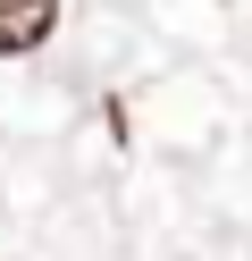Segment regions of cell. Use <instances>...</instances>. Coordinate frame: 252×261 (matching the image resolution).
<instances>
[{"label": "cell", "mask_w": 252, "mask_h": 261, "mask_svg": "<svg viewBox=\"0 0 252 261\" xmlns=\"http://www.w3.org/2000/svg\"><path fill=\"white\" fill-rule=\"evenodd\" d=\"M50 17H59V0H0V59L34 51L50 34Z\"/></svg>", "instance_id": "6da1fadb"}]
</instances>
